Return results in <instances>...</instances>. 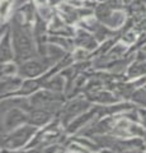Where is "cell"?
Instances as JSON below:
<instances>
[]
</instances>
